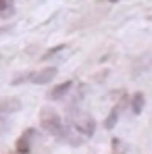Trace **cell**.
I'll list each match as a JSON object with an SVG mask.
<instances>
[{
  "label": "cell",
  "instance_id": "11",
  "mask_svg": "<svg viewBox=\"0 0 152 154\" xmlns=\"http://www.w3.org/2000/svg\"><path fill=\"white\" fill-rule=\"evenodd\" d=\"M29 77H31V73H25V75H19L13 79V85H19V83H23V81H29Z\"/></svg>",
  "mask_w": 152,
  "mask_h": 154
},
{
  "label": "cell",
  "instance_id": "5",
  "mask_svg": "<svg viewBox=\"0 0 152 154\" xmlns=\"http://www.w3.org/2000/svg\"><path fill=\"white\" fill-rule=\"evenodd\" d=\"M17 110H21V100L19 98H4V100H0V119L13 115Z\"/></svg>",
  "mask_w": 152,
  "mask_h": 154
},
{
  "label": "cell",
  "instance_id": "2",
  "mask_svg": "<svg viewBox=\"0 0 152 154\" xmlns=\"http://www.w3.org/2000/svg\"><path fill=\"white\" fill-rule=\"evenodd\" d=\"M42 127L46 129L48 133H52L54 137H58V140H67V127H65V123H63V119L56 115V112H44V117H42Z\"/></svg>",
  "mask_w": 152,
  "mask_h": 154
},
{
  "label": "cell",
  "instance_id": "3",
  "mask_svg": "<svg viewBox=\"0 0 152 154\" xmlns=\"http://www.w3.org/2000/svg\"><path fill=\"white\" fill-rule=\"evenodd\" d=\"M56 73H58L56 67H44V69H40L38 73H31L29 81L36 83V85H44V83H50L52 79L56 77Z\"/></svg>",
  "mask_w": 152,
  "mask_h": 154
},
{
  "label": "cell",
  "instance_id": "6",
  "mask_svg": "<svg viewBox=\"0 0 152 154\" xmlns=\"http://www.w3.org/2000/svg\"><path fill=\"white\" fill-rule=\"evenodd\" d=\"M71 90H73V81H63V83L54 85L50 92H48V98H50V100H63Z\"/></svg>",
  "mask_w": 152,
  "mask_h": 154
},
{
  "label": "cell",
  "instance_id": "8",
  "mask_svg": "<svg viewBox=\"0 0 152 154\" xmlns=\"http://www.w3.org/2000/svg\"><path fill=\"white\" fill-rule=\"evenodd\" d=\"M119 115H121V106H115V108L108 112V117H106V121H104V127L113 129L117 123H119Z\"/></svg>",
  "mask_w": 152,
  "mask_h": 154
},
{
  "label": "cell",
  "instance_id": "12",
  "mask_svg": "<svg viewBox=\"0 0 152 154\" xmlns=\"http://www.w3.org/2000/svg\"><path fill=\"white\" fill-rule=\"evenodd\" d=\"M4 129H6V125H4V123H0V135L4 133Z\"/></svg>",
  "mask_w": 152,
  "mask_h": 154
},
{
  "label": "cell",
  "instance_id": "1",
  "mask_svg": "<svg viewBox=\"0 0 152 154\" xmlns=\"http://www.w3.org/2000/svg\"><path fill=\"white\" fill-rule=\"evenodd\" d=\"M71 125L77 133H81L85 137H92L94 131H96V119L88 112H73L71 115Z\"/></svg>",
  "mask_w": 152,
  "mask_h": 154
},
{
  "label": "cell",
  "instance_id": "10",
  "mask_svg": "<svg viewBox=\"0 0 152 154\" xmlns=\"http://www.w3.org/2000/svg\"><path fill=\"white\" fill-rule=\"evenodd\" d=\"M13 13V2L11 0H0V15H11Z\"/></svg>",
  "mask_w": 152,
  "mask_h": 154
},
{
  "label": "cell",
  "instance_id": "4",
  "mask_svg": "<svg viewBox=\"0 0 152 154\" xmlns=\"http://www.w3.org/2000/svg\"><path fill=\"white\" fill-rule=\"evenodd\" d=\"M36 137V129H25L23 135L17 140V152L19 154H29L31 152V140Z\"/></svg>",
  "mask_w": 152,
  "mask_h": 154
},
{
  "label": "cell",
  "instance_id": "7",
  "mask_svg": "<svg viewBox=\"0 0 152 154\" xmlns=\"http://www.w3.org/2000/svg\"><path fill=\"white\" fill-rule=\"evenodd\" d=\"M144 106H146V96H144V92H135V94L131 96V112H133V115H140V112L144 110Z\"/></svg>",
  "mask_w": 152,
  "mask_h": 154
},
{
  "label": "cell",
  "instance_id": "13",
  "mask_svg": "<svg viewBox=\"0 0 152 154\" xmlns=\"http://www.w3.org/2000/svg\"><path fill=\"white\" fill-rule=\"evenodd\" d=\"M108 2H119V0H108Z\"/></svg>",
  "mask_w": 152,
  "mask_h": 154
},
{
  "label": "cell",
  "instance_id": "9",
  "mask_svg": "<svg viewBox=\"0 0 152 154\" xmlns=\"http://www.w3.org/2000/svg\"><path fill=\"white\" fill-rule=\"evenodd\" d=\"M65 48H67L65 44H58V46H54V48H50L48 52H44V54H42V60H48V58H52V56H56L58 52H63Z\"/></svg>",
  "mask_w": 152,
  "mask_h": 154
}]
</instances>
